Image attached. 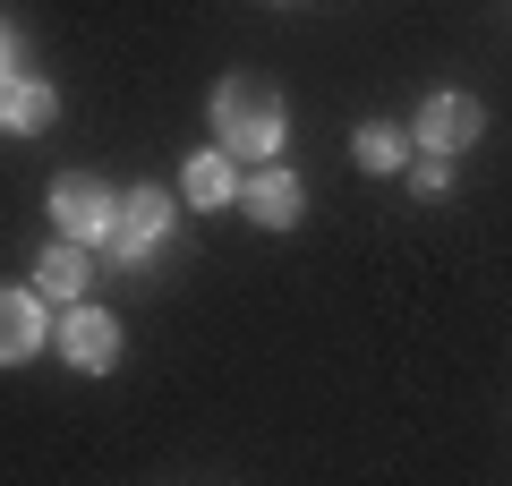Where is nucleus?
<instances>
[{"label":"nucleus","instance_id":"9d476101","mask_svg":"<svg viewBox=\"0 0 512 486\" xmlns=\"http://www.w3.org/2000/svg\"><path fill=\"white\" fill-rule=\"evenodd\" d=\"M86 239H52V248H43V265H35V290L43 299H86Z\"/></svg>","mask_w":512,"mask_h":486},{"label":"nucleus","instance_id":"ddd939ff","mask_svg":"<svg viewBox=\"0 0 512 486\" xmlns=\"http://www.w3.org/2000/svg\"><path fill=\"white\" fill-rule=\"evenodd\" d=\"M0 77H9V26H0Z\"/></svg>","mask_w":512,"mask_h":486},{"label":"nucleus","instance_id":"f03ea898","mask_svg":"<svg viewBox=\"0 0 512 486\" xmlns=\"http://www.w3.org/2000/svg\"><path fill=\"white\" fill-rule=\"evenodd\" d=\"M478 128H487V111H478V94H461V86H436L419 103V145L427 154H470Z\"/></svg>","mask_w":512,"mask_h":486},{"label":"nucleus","instance_id":"1a4fd4ad","mask_svg":"<svg viewBox=\"0 0 512 486\" xmlns=\"http://www.w3.org/2000/svg\"><path fill=\"white\" fill-rule=\"evenodd\" d=\"M180 188H188V205L197 214H214V205H239V171H231V154H188V171H180Z\"/></svg>","mask_w":512,"mask_h":486},{"label":"nucleus","instance_id":"f8f14e48","mask_svg":"<svg viewBox=\"0 0 512 486\" xmlns=\"http://www.w3.org/2000/svg\"><path fill=\"white\" fill-rule=\"evenodd\" d=\"M410 188H419V197H444V188H453V154H436V162H410Z\"/></svg>","mask_w":512,"mask_h":486},{"label":"nucleus","instance_id":"20e7f679","mask_svg":"<svg viewBox=\"0 0 512 486\" xmlns=\"http://www.w3.org/2000/svg\"><path fill=\"white\" fill-rule=\"evenodd\" d=\"M163 231H171V197H163V188H128V197H120V222H111L103 248H111V265H146V248H154Z\"/></svg>","mask_w":512,"mask_h":486},{"label":"nucleus","instance_id":"39448f33","mask_svg":"<svg viewBox=\"0 0 512 486\" xmlns=\"http://www.w3.org/2000/svg\"><path fill=\"white\" fill-rule=\"evenodd\" d=\"M60 359H69L77 376L120 367V316H103V307H69V316H60Z\"/></svg>","mask_w":512,"mask_h":486},{"label":"nucleus","instance_id":"9b49d317","mask_svg":"<svg viewBox=\"0 0 512 486\" xmlns=\"http://www.w3.org/2000/svg\"><path fill=\"white\" fill-rule=\"evenodd\" d=\"M350 162H359V171H402L410 162V137L393 120H367L359 137H350Z\"/></svg>","mask_w":512,"mask_h":486},{"label":"nucleus","instance_id":"423d86ee","mask_svg":"<svg viewBox=\"0 0 512 486\" xmlns=\"http://www.w3.org/2000/svg\"><path fill=\"white\" fill-rule=\"evenodd\" d=\"M239 205H248V222L256 231H291L299 214H308V188L282 171V162H256V180L239 188Z\"/></svg>","mask_w":512,"mask_h":486},{"label":"nucleus","instance_id":"f257e3e1","mask_svg":"<svg viewBox=\"0 0 512 486\" xmlns=\"http://www.w3.org/2000/svg\"><path fill=\"white\" fill-rule=\"evenodd\" d=\"M282 94L274 86H256V77H222L214 86V137L231 162H274L282 154Z\"/></svg>","mask_w":512,"mask_h":486},{"label":"nucleus","instance_id":"6e6552de","mask_svg":"<svg viewBox=\"0 0 512 486\" xmlns=\"http://www.w3.org/2000/svg\"><path fill=\"white\" fill-rule=\"evenodd\" d=\"M52 103H60V94L43 86V77H0V128H9V137L52 128Z\"/></svg>","mask_w":512,"mask_h":486},{"label":"nucleus","instance_id":"7ed1b4c3","mask_svg":"<svg viewBox=\"0 0 512 486\" xmlns=\"http://www.w3.org/2000/svg\"><path fill=\"white\" fill-rule=\"evenodd\" d=\"M111 222H120V197H111L103 180H86V171L52 180V231H69V239H111Z\"/></svg>","mask_w":512,"mask_h":486},{"label":"nucleus","instance_id":"0eeeda50","mask_svg":"<svg viewBox=\"0 0 512 486\" xmlns=\"http://www.w3.org/2000/svg\"><path fill=\"white\" fill-rule=\"evenodd\" d=\"M43 290H0V367H18V359H35L43 350Z\"/></svg>","mask_w":512,"mask_h":486}]
</instances>
